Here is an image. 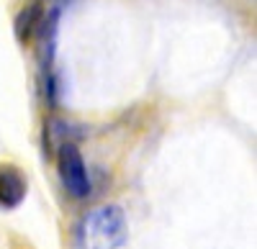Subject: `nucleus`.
Listing matches in <instances>:
<instances>
[{"instance_id":"nucleus-1","label":"nucleus","mask_w":257,"mask_h":249,"mask_svg":"<svg viewBox=\"0 0 257 249\" xmlns=\"http://www.w3.org/2000/svg\"><path fill=\"white\" fill-rule=\"evenodd\" d=\"M128 239V223L121 205H100L93 208L80 223L82 249H121Z\"/></svg>"},{"instance_id":"nucleus-4","label":"nucleus","mask_w":257,"mask_h":249,"mask_svg":"<svg viewBox=\"0 0 257 249\" xmlns=\"http://www.w3.org/2000/svg\"><path fill=\"white\" fill-rule=\"evenodd\" d=\"M44 13H47V8L41 3H29L16 13L13 34H16L18 44H31V41L36 39V34L41 29V21H44Z\"/></svg>"},{"instance_id":"nucleus-3","label":"nucleus","mask_w":257,"mask_h":249,"mask_svg":"<svg viewBox=\"0 0 257 249\" xmlns=\"http://www.w3.org/2000/svg\"><path fill=\"white\" fill-rule=\"evenodd\" d=\"M29 193V180L18 164L3 162L0 164V208L13 211L26 200Z\"/></svg>"},{"instance_id":"nucleus-5","label":"nucleus","mask_w":257,"mask_h":249,"mask_svg":"<svg viewBox=\"0 0 257 249\" xmlns=\"http://www.w3.org/2000/svg\"><path fill=\"white\" fill-rule=\"evenodd\" d=\"M82 136V131H77V126L67 123L64 118H47L44 123V154H54L62 144H77V139Z\"/></svg>"},{"instance_id":"nucleus-2","label":"nucleus","mask_w":257,"mask_h":249,"mask_svg":"<svg viewBox=\"0 0 257 249\" xmlns=\"http://www.w3.org/2000/svg\"><path fill=\"white\" fill-rule=\"evenodd\" d=\"M54 157H57V172L62 180V188L77 200L88 198L90 195V175H88V164L82 159L80 147L77 144H62L54 152Z\"/></svg>"}]
</instances>
